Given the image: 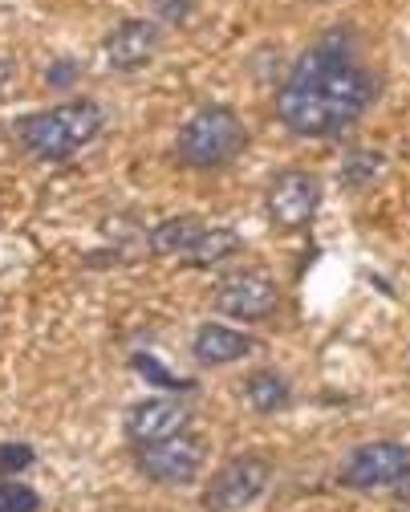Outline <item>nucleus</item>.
I'll return each mask as SVG.
<instances>
[{"label":"nucleus","instance_id":"obj_20","mask_svg":"<svg viewBox=\"0 0 410 512\" xmlns=\"http://www.w3.org/2000/svg\"><path fill=\"white\" fill-rule=\"evenodd\" d=\"M151 9L163 25H183L191 17V0H151Z\"/></svg>","mask_w":410,"mask_h":512},{"label":"nucleus","instance_id":"obj_3","mask_svg":"<svg viewBox=\"0 0 410 512\" xmlns=\"http://www.w3.org/2000/svg\"><path fill=\"white\" fill-rule=\"evenodd\" d=\"M248 147V126L232 106L195 110L175 139V155L191 171H220Z\"/></svg>","mask_w":410,"mask_h":512},{"label":"nucleus","instance_id":"obj_12","mask_svg":"<svg viewBox=\"0 0 410 512\" xmlns=\"http://www.w3.org/2000/svg\"><path fill=\"white\" fill-rule=\"evenodd\" d=\"M240 395H244V403H248L256 415H277V411H285V407L293 403V387H289V378H285L281 370H272V366L252 370V374L244 378Z\"/></svg>","mask_w":410,"mask_h":512},{"label":"nucleus","instance_id":"obj_16","mask_svg":"<svg viewBox=\"0 0 410 512\" xmlns=\"http://www.w3.org/2000/svg\"><path fill=\"white\" fill-rule=\"evenodd\" d=\"M41 508V496L29 488V484H0V512H37Z\"/></svg>","mask_w":410,"mask_h":512},{"label":"nucleus","instance_id":"obj_21","mask_svg":"<svg viewBox=\"0 0 410 512\" xmlns=\"http://www.w3.org/2000/svg\"><path fill=\"white\" fill-rule=\"evenodd\" d=\"M13 78H17V66H13V57H5V53H0V94H5V90L13 86Z\"/></svg>","mask_w":410,"mask_h":512},{"label":"nucleus","instance_id":"obj_9","mask_svg":"<svg viewBox=\"0 0 410 512\" xmlns=\"http://www.w3.org/2000/svg\"><path fill=\"white\" fill-rule=\"evenodd\" d=\"M159 45H163L159 21L130 17V21H122L118 29L106 33V41H102V66H106L110 74H134V70L151 66L155 53H159Z\"/></svg>","mask_w":410,"mask_h":512},{"label":"nucleus","instance_id":"obj_7","mask_svg":"<svg viewBox=\"0 0 410 512\" xmlns=\"http://www.w3.org/2000/svg\"><path fill=\"white\" fill-rule=\"evenodd\" d=\"M212 305L224 317H236V322H264V317H272L281 305V285L260 269H240L216 285Z\"/></svg>","mask_w":410,"mask_h":512},{"label":"nucleus","instance_id":"obj_14","mask_svg":"<svg viewBox=\"0 0 410 512\" xmlns=\"http://www.w3.org/2000/svg\"><path fill=\"white\" fill-rule=\"evenodd\" d=\"M236 252H240V232H232V228H203V236L187 252V265L191 269H212V265L228 261V256H236Z\"/></svg>","mask_w":410,"mask_h":512},{"label":"nucleus","instance_id":"obj_17","mask_svg":"<svg viewBox=\"0 0 410 512\" xmlns=\"http://www.w3.org/2000/svg\"><path fill=\"white\" fill-rule=\"evenodd\" d=\"M134 370H139L147 382H155V387H163V391H191V382H187V378L167 374L151 354H134Z\"/></svg>","mask_w":410,"mask_h":512},{"label":"nucleus","instance_id":"obj_10","mask_svg":"<svg viewBox=\"0 0 410 512\" xmlns=\"http://www.w3.org/2000/svg\"><path fill=\"white\" fill-rule=\"evenodd\" d=\"M187 419L191 411L179 403V399H143L126 411V439L130 443H159V439H171L179 431H187Z\"/></svg>","mask_w":410,"mask_h":512},{"label":"nucleus","instance_id":"obj_18","mask_svg":"<svg viewBox=\"0 0 410 512\" xmlns=\"http://www.w3.org/2000/svg\"><path fill=\"white\" fill-rule=\"evenodd\" d=\"M33 460H37V452L29 443H0V476H17V472H25V468H33Z\"/></svg>","mask_w":410,"mask_h":512},{"label":"nucleus","instance_id":"obj_6","mask_svg":"<svg viewBox=\"0 0 410 512\" xmlns=\"http://www.w3.org/2000/svg\"><path fill=\"white\" fill-rule=\"evenodd\" d=\"M203 460H208V443L199 435H187V431L139 447V472L155 484H167V488L191 484L203 472Z\"/></svg>","mask_w":410,"mask_h":512},{"label":"nucleus","instance_id":"obj_2","mask_svg":"<svg viewBox=\"0 0 410 512\" xmlns=\"http://www.w3.org/2000/svg\"><path fill=\"white\" fill-rule=\"evenodd\" d=\"M106 126V114L98 102L90 98H78V102H61V106H49L41 114H29L21 122V147L41 159V163H61L78 155L82 147H90Z\"/></svg>","mask_w":410,"mask_h":512},{"label":"nucleus","instance_id":"obj_15","mask_svg":"<svg viewBox=\"0 0 410 512\" xmlns=\"http://www.w3.org/2000/svg\"><path fill=\"white\" fill-rule=\"evenodd\" d=\"M382 171H386V155H382V151H350L346 159H341L337 179H341V187H346V191H362V187H370Z\"/></svg>","mask_w":410,"mask_h":512},{"label":"nucleus","instance_id":"obj_11","mask_svg":"<svg viewBox=\"0 0 410 512\" xmlns=\"http://www.w3.org/2000/svg\"><path fill=\"white\" fill-rule=\"evenodd\" d=\"M260 350H264L260 338L240 334V330H228V326H199L195 338H191V354L203 366H232V362L252 358Z\"/></svg>","mask_w":410,"mask_h":512},{"label":"nucleus","instance_id":"obj_4","mask_svg":"<svg viewBox=\"0 0 410 512\" xmlns=\"http://www.w3.org/2000/svg\"><path fill=\"white\" fill-rule=\"evenodd\" d=\"M410 472V447L394 439H370L358 443L354 452L341 460L337 484L350 492H378V488H398V480Z\"/></svg>","mask_w":410,"mask_h":512},{"label":"nucleus","instance_id":"obj_22","mask_svg":"<svg viewBox=\"0 0 410 512\" xmlns=\"http://www.w3.org/2000/svg\"><path fill=\"white\" fill-rule=\"evenodd\" d=\"M398 500H402V504H410V472L398 480Z\"/></svg>","mask_w":410,"mask_h":512},{"label":"nucleus","instance_id":"obj_8","mask_svg":"<svg viewBox=\"0 0 410 512\" xmlns=\"http://www.w3.org/2000/svg\"><path fill=\"white\" fill-rule=\"evenodd\" d=\"M317 204H321V179H317L313 171H297V167H293V171H281L277 179L268 183L264 208H268V220L277 224L281 232L305 228V224L313 220Z\"/></svg>","mask_w":410,"mask_h":512},{"label":"nucleus","instance_id":"obj_1","mask_svg":"<svg viewBox=\"0 0 410 512\" xmlns=\"http://www.w3.org/2000/svg\"><path fill=\"white\" fill-rule=\"evenodd\" d=\"M374 98H378L374 74L354 57L350 45L329 37L293 61L272 106H277L281 126H289L293 135L337 139L374 106Z\"/></svg>","mask_w":410,"mask_h":512},{"label":"nucleus","instance_id":"obj_19","mask_svg":"<svg viewBox=\"0 0 410 512\" xmlns=\"http://www.w3.org/2000/svg\"><path fill=\"white\" fill-rule=\"evenodd\" d=\"M78 74H82V66H78V61L61 57V61H53V66L45 70V82H49L53 90H65V86H74V82H78Z\"/></svg>","mask_w":410,"mask_h":512},{"label":"nucleus","instance_id":"obj_5","mask_svg":"<svg viewBox=\"0 0 410 512\" xmlns=\"http://www.w3.org/2000/svg\"><path fill=\"white\" fill-rule=\"evenodd\" d=\"M272 484V464L264 456H236L228 460L199 492L203 512H240L256 504Z\"/></svg>","mask_w":410,"mask_h":512},{"label":"nucleus","instance_id":"obj_23","mask_svg":"<svg viewBox=\"0 0 410 512\" xmlns=\"http://www.w3.org/2000/svg\"><path fill=\"white\" fill-rule=\"evenodd\" d=\"M406 370H410V346H406Z\"/></svg>","mask_w":410,"mask_h":512},{"label":"nucleus","instance_id":"obj_13","mask_svg":"<svg viewBox=\"0 0 410 512\" xmlns=\"http://www.w3.org/2000/svg\"><path fill=\"white\" fill-rule=\"evenodd\" d=\"M203 220H195V216H171V220H159L151 232H147V248L155 252V256H187L191 252V244L203 236Z\"/></svg>","mask_w":410,"mask_h":512}]
</instances>
